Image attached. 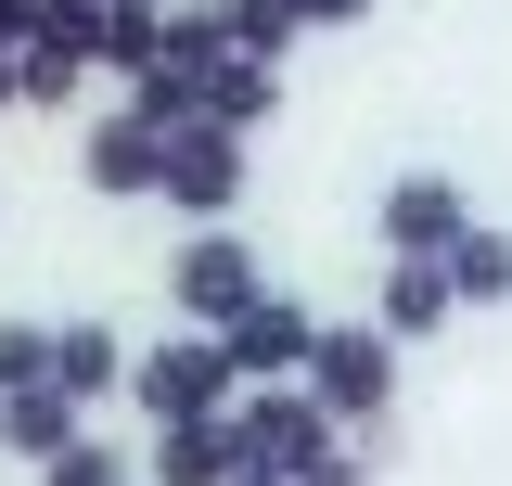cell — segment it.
Instances as JSON below:
<instances>
[{"mask_svg":"<svg viewBox=\"0 0 512 486\" xmlns=\"http://www.w3.org/2000/svg\"><path fill=\"white\" fill-rule=\"evenodd\" d=\"M0 103H13V39H0Z\"/></svg>","mask_w":512,"mask_h":486,"instance_id":"cb8c5ba5","label":"cell"},{"mask_svg":"<svg viewBox=\"0 0 512 486\" xmlns=\"http://www.w3.org/2000/svg\"><path fill=\"white\" fill-rule=\"evenodd\" d=\"M205 52H231V13H180L167 0V64H205Z\"/></svg>","mask_w":512,"mask_h":486,"instance_id":"d6986e66","label":"cell"},{"mask_svg":"<svg viewBox=\"0 0 512 486\" xmlns=\"http://www.w3.org/2000/svg\"><path fill=\"white\" fill-rule=\"evenodd\" d=\"M52 384L90 410V397H116V384H128V346L103 333V320H64V333H52Z\"/></svg>","mask_w":512,"mask_h":486,"instance_id":"7c38bea8","label":"cell"},{"mask_svg":"<svg viewBox=\"0 0 512 486\" xmlns=\"http://www.w3.org/2000/svg\"><path fill=\"white\" fill-rule=\"evenodd\" d=\"M295 384H308L333 423H372L384 397H397V333H384V320H359V333H308Z\"/></svg>","mask_w":512,"mask_h":486,"instance_id":"6da1fadb","label":"cell"},{"mask_svg":"<svg viewBox=\"0 0 512 486\" xmlns=\"http://www.w3.org/2000/svg\"><path fill=\"white\" fill-rule=\"evenodd\" d=\"M436 269H448V295H461V307H500V295H512V231H474V218H461Z\"/></svg>","mask_w":512,"mask_h":486,"instance_id":"4fadbf2b","label":"cell"},{"mask_svg":"<svg viewBox=\"0 0 512 486\" xmlns=\"http://www.w3.org/2000/svg\"><path fill=\"white\" fill-rule=\"evenodd\" d=\"M128 397L154 410V423H192V410H231L244 397V371H231V346L192 320L180 346H154V359H128Z\"/></svg>","mask_w":512,"mask_h":486,"instance_id":"7a4b0ae2","label":"cell"},{"mask_svg":"<svg viewBox=\"0 0 512 486\" xmlns=\"http://www.w3.org/2000/svg\"><path fill=\"white\" fill-rule=\"evenodd\" d=\"M308 307L295 295H256V307H231V320H218V346H231V371H244V384H282V371L308 359Z\"/></svg>","mask_w":512,"mask_h":486,"instance_id":"8992f818","label":"cell"},{"mask_svg":"<svg viewBox=\"0 0 512 486\" xmlns=\"http://www.w3.org/2000/svg\"><path fill=\"white\" fill-rule=\"evenodd\" d=\"M231 486H295V474H282V461H231Z\"/></svg>","mask_w":512,"mask_h":486,"instance_id":"7402d4cb","label":"cell"},{"mask_svg":"<svg viewBox=\"0 0 512 486\" xmlns=\"http://www.w3.org/2000/svg\"><path fill=\"white\" fill-rule=\"evenodd\" d=\"M167 205H192V218H231L244 205V128H218V116H180L167 128Z\"/></svg>","mask_w":512,"mask_h":486,"instance_id":"277c9868","label":"cell"},{"mask_svg":"<svg viewBox=\"0 0 512 486\" xmlns=\"http://www.w3.org/2000/svg\"><path fill=\"white\" fill-rule=\"evenodd\" d=\"M461 218H474L461 180H397V192H384V256H448Z\"/></svg>","mask_w":512,"mask_h":486,"instance_id":"9c48e42d","label":"cell"},{"mask_svg":"<svg viewBox=\"0 0 512 486\" xmlns=\"http://www.w3.org/2000/svg\"><path fill=\"white\" fill-rule=\"evenodd\" d=\"M13 384H52V320H0V397Z\"/></svg>","mask_w":512,"mask_h":486,"instance_id":"e0dca14e","label":"cell"},{"mask_svg":"<svg viewBox=\"0 0 512 486\" xmlns=\"http://www.w3.org/2000/svg\"><path fill=\"white\" fill-rule=\"evenodd\" d=\"M218 13H231V39H244V52H295V39H308V13H295V0H218Z\"/></svg>","mask_w":512,"mask_h":486,"instance_id":"2e32d148","label":"cell"},{"mask_svg":"<svg viewBox=\"0 0 512 486\" xmlns=\"http://www.w3.org/2000/svg\"><path fill=\"white\" fill-rule=\"evenodd\" d=\"M39 486H128V461H116V448H90V435H64L52 461H39Z\"/></svg>","mask_w":512,"mask_h":486,"instance_id":"ac0fdd59","label":"cell"},{"mask_svg":"<svg viewBox=\"0 0 512 486\" xmlns=\"http://www.w3.org/2000/svg\"><path fill=\"white\" fill-rule=\"evenodd\" d=\"M269 103H282V64L244 52V39L192 64V116H218V128H244V141H256V116H269Z\"/></svg>","mask_w":512,"mask_h":486,"instance_id":"52a82bcc","label":"cell"},{"mask_svg":"<svg viewBox=\"0 0 512 486\" xmlns=\"http://www.w3.org/2000/svg\"><path fill=\"white\" fill-rule=\"evenodd\" d=\"M448 307H461V295H448V269H436V256H384V333H397V346H423Z\"/></svg>","mask_w":512,"mask_h":486,"instance_id":"8fae6325","label":"cell"},{"mask_svg":"<svg viewBox=\"0 0 512 486\" xmlns=\"http://www.w3.org/2000/svg\"><path fill=\"white\" fill-rule=\"evenodd\" d=\"M167 295H180L192 320L218 333L231 307H256V295H269V269H256V256H244V231H231V218H205V231H192L180 256H167Z\"/></svg>","mask_w":512,"mask_h":486,"instance_id":"3957f363","label":"cell"},{"mask_svg":"<svg viewBox=\"0 0 512 486\" xmlns=\"http://www.w3.org/2000/svg\"><path fill=\"white\" fill-rule=\"evenodd\" d=\"M77 180H90V192H154V180H167V128L141 116V103L103 116L90 141H77Z\"/></svg>","mask_w":512,"mask_h":486,"instance_id":"ba28073f","label":"cell"},{"mask_svg":"<svg viewBox=\"0 0 512 486\" xmlns=\"http://www.w3.org/2000/svg\"><path fill=\"white\" fill-rule=\"evenodd\" d=\"M26 26H39V0H0V39H26Z\"/></svg>","mask_w":512,"mask_h":486,"instance_id":"603a6c76","label":"cell"},{"mask_svg":"<svg viewBox=\"0 0 512 486\" xmlns=\"http://www.w3.org/2000/svg\"><path fill=\"white\" fill-rule=\"evenodd\" d=\"M231 461H244V435H231V410H192V423H154V486H231Z\"/></svg>","mask_w":512,"mask_h":486,"instance_id":"30bf717a","label":"cell"},{"mask_svg":"<svg viewBox=\"0 0 512 486\" xmlns=\"http://www.w3.org/2000/svg\"><path fill=\"white\" fill-rule=\"evenodd\" d=\"M295 13H308V26H359L372 0H295Z\"/></svg>","mask_w":512,"mask_h":486,"instance_id":"44dd1931","label":"cell"},{"mask_svg":"<svg viewBox=\"0 0 512 486\" xmlns=\"http://www.w3.org/2000/svg\"><path fill=\"white\" fill-rule=\"evenodd\" d=\"M64 435H77V397H64V384H13V397H0V448H26V461H52Z\"/></svg>","mask_w":512,"mask_h":486,"instance_id":"5bb4252c","label":"cell"},{"mask_svg":"<svg viewBox=\"0 0 512 486\" xmlns=\"http://www.w3.org/2000/svg\"><path fill=\"white\" fill-rule=\"evenodd\" d=\"M231 435H244V461H282V474H295V461H308V448H333V410H320L308 384H295V371H282V384H256V397H231Z\"/></svg>","mask_w":512,"mask_h":486,"instance_id":"5b68a950","label":"cell"},{"mask_svg":"<svg viewBox=\"0 0 512 486\" xmlns=\"http://www.w3.org/2000/svg\"><path fill=\"white\" fill-rule=\"evenodd\" d=\"M154 52H167V0H103V64L141 77Z\"/></svg>","mask_w":512,"mask_h":486,"instance_id":"9a60e30c","label":"cell"},{"mask_svg":"<svg viewBox=\"0 0 512 486\" xmlns=\"http://www.w3.org/2000/svg\"><path fill=\"white\" fill-rule=\"evenodd\" d=\"M295 486H372V461L333 435V448H308V461H295Z\"/></svg>","mask_w":512,"mask_h":486,"instance_id":"ffe728a7","label":"cell"}]
</instances>
